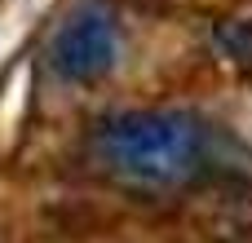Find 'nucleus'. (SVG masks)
I'll return each mask as SVG.
<instances>
[{
	"instance_id": "f03ea898",
	"label": "nucleus",
	"mask_w": 252,
	"mask_h": 243,
	"mask_svg": "<svg viewBox=\"0 0 252 243\" xmlns=\"http://www.w3.org/2000/svg\"><path fill=\"white\" fill-rule=\"evenodd\" d=\"M49 62L62 80L71 84H93L120 62V27L106 4L89 0L62 18L49 44Z\"/></svg>"
},
{
	"instance_id": "f257e3e1",
	"label": "nucleus",
	"mask_w": 252,
	"mask_h": 243,
	"mask_svg": "<svg viewBox=\"0 0 252 243\" xmlns=\"http://www.w3.org/2000/svg\"><path fill=\"white\" fill-rule=\"evenodd\" d=\"M102 164L142 190H168L190 177L199 159V128L177 111H124L97 128Z\"/></svg>"
}]
</instances>
